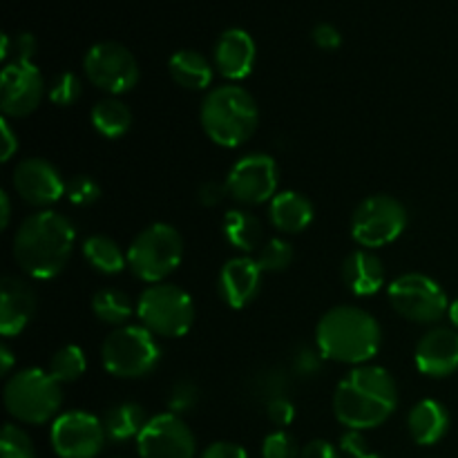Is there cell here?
<instances>
[{
  "label": "cell",
  "instance_id": "obj_47",
  "mask_svg": "<svg viewBox=\"0 0 458 458\" xmlns=\"http://www.w3.org/2000/svg\"><path fill=\"white\" fill-rule=\"evenodd\" d=\"M9 224H12V199H9V192H0V228L7 231Z\"/></svg>",
  "mask_w": 458,
  "mask_h": 458
},
{
  "label": "cell",
  "instance_id": "obj_7",
  "mask_svg": "<svg viewBox=\"0 0 458 458\" xmlns=\"http://www.w3.org/2000/svg\"><path fill=\"white\" fill-rule=\"evenodd\" d=\"M137 318L139 325L157 338H183L195 322V302L179 284L159 282L141 291Z\"/></svg>",
  "mask_w": 458,
  "mask_h": 458
},
{
  "label": "cell",
  "instance_id": "obj_38",
  "mask_svg": "<svg viewBox=\"0 0 458 458\" xmlns=\"http://www.w3.org/2000/svg\"><path fill=\"white\" fill-rule=\"evenodd\" d=\"M65 197L72 206L88 208V206H94L101 199V186L92 177H88V174H79V177H74L67 183Z\"/></svg>",
  "mask_w": 458,
  "mask_h": 458
},
{
  "label": "cell",
  "instance_id": "obj_36",
  "mask_svg": "<svg viewBox=\"0 0 458 458\" xmlns=\"http://www.w3.org/2000/svg\"><path fill=\"white\" fill-rule=\"evenodd\" d=\"M322 365H325V356L320 353V349L316 344H300L293 353V360H291V374L295 378L311 380L320 374Z\"/></svg>",
  "mask_w": 458,
  "mask_h": 458
},
{
  "label": "cell",
  "instance_id": "obj_15",
  "mask_svg": "<svg viewBox=\"0 0 458 458\" xmlns=\"http://www.w3.org/2000/svg\"><path fill=\"white\" fill-rule=\"evenodd\" d=\"M47 85L34 63H7L0 74V110L4 119H25L38 110Z\"/></svg>",
  "mask_w": 458,
  "mask_h": 458
},
{
  "label": "cell",
  "instance_id": "obj_50",
  "mask_svg": "<svg viewBox=\"0 0 458 458\" xmlns=\"http://www.w3.org/2000/svg\"><path fill=\"white\" fill-rule=\"evenodd\" d=\"M365 458H383L380 454H376V452H371V454H367Z\"/></svg>",
  "mask_w": 458,
  "mask_h": 458
},
{
  "label": "cell",
  "instance_id": "obj_14",
  "mask_svg": "<svg viewBox=\"0 0 458 458\" xmlns=\"http://www.w3.org/2000/svg\"><path fill=\"white\" fill-rule=\"evenodd\" d=\"M137 452L141 458H195L197 438L182 416L164 411L150 416L137 438Z\"/></svg>",
  "mask_w": 458,
  "mask_h": 458
},
{
  "label": "cell",
  "instance_id": "obj_45",
  "mask_svg": "<svg viewBox=\"0 0 458 458\" xmlns=\"http://www.w3.org/2000/svg\"><path fill=\"white\" fill-rule=\"evenodd\" d=\"M300 458H343V452L334 443L325 441V438H316V441H309L302 447V456Z\"/></svg>",
  "mask_w": 458,
  "mask_h": 458
},
{
  "label": "cell",
  "instance_id": "obj_32",
  "mask_svg": "<svg viewBox=\"0 0 458 458\" xmlns=\"http://www.w3.org/2000/svg\"><path fill=\"white\" fill-rule=\"evenodd\" d=\"M258 264L264 273H282L293 262V246L282 237H271L258 250Z\"/></svg>",
  "mask_w": 458,
  "mask_h": 458
},
{
  "label": "cell",
  "instance_id": "obj_34",
  "mask_svg": "<svg viewBox=\"0 0 458 458\" xmlns=\"http://www.w3.org/2000/svg\"><path fill=\"white\" fill-rule=\"evenodd\" d=\"M81 94H83V83H81V79L74 72H61L47 85V98L58 107L74 106L81 98Z\"/></svg>",
  "mask_w": 458,
  "mask_h": 458
},
{
  "label": "cell",
  "instance_id": "obj_20",
  "mask_svg": "<svg viewBox=\"0 0 458 458\" xmlns=\"http://www.w3.org/2000/svg\"><path fill=\"white\" fill-rule=\"evenodd\" d=\"M36 313V293L27 282L4 276L0 282V334L13 338L25 331Z\"/></svg>",
  "mask_w": 458,
  "mask_h": 458
},
{
  "label": "cell",
  "instance_id": "obj_30",
  "mask_svg": "<svg viewBox=\"0 0 458 458\" xmlns=\"http://www.w3.org/2000/svg\"><path fill=\"white\" fill-rule=\"evenodd\" d=\"M250 396L255 401L264 403L276 401V398L289 396L291 387H293V374L284 367H268V369L258 371L249 383Z\"/></svg>",
  "mask_w": 458,
  "mask_h": 458
},
{
  "label": "cell",
  "instance_id": "obj_33",
  "mask_svg": "<svg viewBox=\"0 0 458 458\" xmlns=\"http://www.w3.org/2000/svg\"><path fill=\"white\" fill-rule=\"evenodd\" d=\"M0 458H36L34 441L18 425L7 423L0 434Z\"/></svg>",
  "mask_w": 458,
  "mask_h": 458
},
{
  "label": "cell",
  "instance_id": "obj_18",
  "mask_svg": "<svg viewBox=\"0 0 458 458\" xmlns=\"http://www.w3.org/2000/svg\"><path fill=\"white\" fill-rule=\"evenodd\" d=\"M414 362L428 378H450L458 371V331L450 327L429 329L416 344Z\"/></svg>",
  "mask_w": 458,
  "mask_h": 458
},
{
  "label": "cell",
  "instance_id": "obj_37",
  "mask_svg": "<svg viewBox=\"0 0 458 458\" xmlns=\"http://www.w3.org/2000/svg\"><path fill=\"white\" fill-rule=\"evenodd\" d=\"M199 403V387H197L192 380L182 378L170 387L168 392V411L173 414L183 416L188 411H192Z\"/></svg>",
  "mask_w": 458,
  "mask_h": 458
},
{
  "label": "cell",
  "instance_id": "obj_28",
  "mask_svg": "<svg viewBox=\"0 0 458 458\" xmlns=\"http://www.w3.org/2000/svg\"><path fill=\"white\" fill-rule=\"evenodd\" d=\"M89 121L101 137L119 139L132 128V112L116 97H107L92 107Z\"/></svg>",
  "mask_w": 458,
  "mask_h": 458
},
{
  "label": "cell",
  "instance_id": "obj_6",
  "mask_svg": "<svg viewBox=\"0 0 458 458\" xmlns=\"http://www.w3.org/2000/svg\"><path fill=\"white\" fill-rule=\"evenodd\" d=\"M161 362L157 335L141 325H125L107 334L101 344V365L114 378L139 380L150 376Z\"/></svg>",
  "mask_w": 458,
  "mask_h": 458
},
{
  "label": "cell",
  "instance_id": "obj_48",
  "mask_svg": "<svg viewBox=\"0 0 458 458\" xmlns=\"http://www.w3.org/2000/svg\"><path fill=\"white\" fill-rule=\"evenodd\" d=\"M13 362H16V358H13V352L9 349V344H0V376H9L13 369Z\"/></svg>",
  "mask_w": 458,
  "mask_h": 458
},
{
  "label": "cell",
  "instance_id": "obj_27",
  "mask_svg": "<svg viewBox=\"0 0 458 458\" xmlns=\"http://www.w3.org/2000/svg\"><path fill=\"white\" fill-rule=\"evenodd\" d=\"M81 250L85 262L103 276H119L128 267V253H123V249L107 235H89Z\"/></svg>",
  "mask_w": 458,
  "mask_h": 458
},
{
  "label": "cell",
  "instance_id": "obj_13",
  "mask_svg": "<svg viewBox=\"0 0 458 458\" xmlns=\"http://www.w3.org/2000/svg\"><path fill=\"white\" fill-rule=\"evenodd\" d=\"M106 441L103 420L83 410L63 411L49 428V443L58 458H97Z\"/></svg>",
  "mask_w": 458,
  "mask_h": 458
},
{
  "label": "cell",
  "instance_id": "obj_35",
  "mask_svg": "<svg viewBox=\"0 0 458 458\" xmlns=\"http://www.w3.org/2000/svg\"><path fill=\"white\" fill-rule=\"evenodd\" d=\"M36 47H38V43H36L34 34H30V31H18L13 36L3 34L0 58H3L4 65L7 63H31Z\"/></svg>",
  "mask_w": 458,
  "mask_h": 458
},
{
  "label": "cell",
  "instance_id": "obj_17",
  "mask_svg": "<svg viewBox=\"0 0 458 458\" xmlns=\"http://www.w3.org/2000/svg\"><path fill=\"white\" fill-rule=\"evenodd\" d=\"M264 271L253 255H237L222 267L217 276V291L224 304L235 311L249 307L262 289Z\"/></svg>",
  "mask_w": 458,
  "mask_h": 458
},
{
  "label": "cell",
  "instance_id": "obj_16",
  "mask_svg": "<svg viewBox=\"0 0 458 458\" xmlns=\"http://www.w3.org/2000/svg\"><path fill=\"white\" fill-rule=\"evenodd\" d=\"M12 186L25 204L47 210L67 192V183L54 164L43 157L18 161L12 173Z\"/></svg>",
  "mask_w": 458,
  "mask_h": 458
},
{
  "label": "cell",
  "instance_id": "obj_23",
  "mask_svg": "<svg viewBox=\"0 0 458 458\" xmlns=\"http://www.w3.org/2000/svg\"><path fill=\"white\" fill-rule=\"evenodd\" d=\"M407 428L414 443H419L420 447L437 445L450 432V411L441 401L425 398L411 407L407 416Z\"/></svg>",
  "mask_w": 458,
  "mask_h": 458
},
{
  "label": "cell",
  "instance_id": "obj_26",
  "mask_svg": "<svg viewBox=\"0 0 458 458\" xmlns=\"http://www.w3.org/2000/svg\"><path fill=\"white\" fill-rule=\"evenodd\" d=\"M150 416L146 414L139 403L123 401L119 405L110 407L103 416V425H106V434L110 441L125 443V441H137L139 434L148 425Z\"/></svg>",
  "mask_w": 458,
  "mask_h": 458
},
{
  "label": "cell",
  "instance_id": "obj_19",
  "mask_svg": "<svg viewBox=\"0 0 458 458\" xmlns=\"http://www.w3.org/2000/svg\"><path fill=\"white\" fill-rule=\"evenodd\" d=\"M255 58H258V47L249 31L242 27H228L219 34L213 49V65L224 79L231 83L244 81L253 72Z\"/></svg>",
  "mask_w": 458,
  "mask_h": 458
},
{
  "label": "cell",
  "instance_id": "obj_11",
  "mask_svg": "<svg viewBox=\"0 0 458 458\" xmlns=\"http://www.w3.org/2000/svg\"><path fill=\"white\" fill-rule=\"evenodd\" d=\"M83 72L94 88L110 97L130 92L141 79L134 54L116 40H101L92 45L83 56Z\"/></svg>",
  "mask_w": 458,
  "mask_h": 458
},
{
  "label": "cell",
  "instance_id": "obj_4",
  "mask_svg": "<svg viewBox=\"0 0 458 458\" xmlns=\"http://www.w3.org/2000/svg\"><path fill=\"white\" fill-rule=\"evenodd\" d=\"M199 123L206 137L219 148H240L259 125V107L253 94L237 83L208 89L199 107Z\"/></svg>",
  "mask_w": 458,
  "mask_h": 458
},
{
  "label": "cell",
  "instance_id": "obj_9",
  "mask_svg": "<svg viewBox=\"0 0 458 458\" xmlns=\"http://www.w3.org/2000/svg\"><path fill=\"white\" fill-rule=\"evenodd\" d=\"M394 311L416 325H437L450 313V300L437 280L423 273H403L387 284Z\"/></svg>",
  "mask_w": 458,
  "mask_h": 458
},
{
  "label": "cell",
  "instance_id": "obj_42",
  "mask_svg": "<svg viewBox=\"0 0 458 458\" xmlns=\"http://www.w3.org/2000/svg\"><path fill=\"white\" fill-rule=\"evenodd\" d=\"M311 38L318 47L327 49V52L338 49L340 45H343V34H340L338 27H334L331 22H318L311 31Z\"/></svg>",
  "mask_w": 458,
  "mask_h": 458
},
{
  "label": "cell",
  "instance_id": "obj_46",
  "mask_svg": "<svg viewBox=\"0 0 458 458\" xmlns=\"http://www.w3.org/2000/svg\"><path fill=\"white\" fill-rule=\"evenodd\" d=\"M0 139H3V155H0V159L9 161L18 152V134L13 132L12 123L4 116L0 119Z\"/></svg>",
  "mask_w": 458,
  "mask_h": 458
},
{
  "label": "cell",
  "instance_id": "obj_49",
  "mask_svg": "<svg viewBox=\"0 0 458 458\" xmlns=\"http://www.w3.org/2000/svg\"><path fill=\"white\" fill-rule=\"evenodd\" d=\"M447 316H450L452 325H454L456 331H458V298L454 300V302L450 304V313H447Z\"/></svg>",
  "mask_w": 458,
  "mask_h": 458
},
{
  "label": "cell",
  "instance_id": "obj_5",
  "mask_svg": "<svg viewBox=\"0 0 458 458\" xmlns=\"http://www.w3.org/2000/svg\"><path fill=\"white\" fill-rule=\"evenodd\" d=\"M4 410L25 425H45L56 420L63 407V385L43 369H21L4 383Z\"/></svg>",
  "mask_w": 458,
  "mask_h": 458
},
{
  "label": "cell",
  "instance_id": "obj_29",
  "mask_svg": "<svg viewBox=\"0 0 458 458\" xmlns=\"http://www.w3.org/2000/svg\"><path fill=\"white\" fill-rule=\"evenodd\" d=\"M92 311L98 322L119 329V327L130 325V318L137 316V304H132L125 291L107 286V289L97 291V295L92 298Z\"/></svg>",
  "mask_w": 458,
  "mask_h": 458
},
{
  "label": "cell",
  "instance_id": "obj_21",
  "mask_svg": "<svg viewBox=\"0 0 458 458\" xmlns=\"http://www.w3.org/2000/svg\"><path fill=\"white\" fill-rule=\"evenodd\" d=\"M387 273L376 253L358 249L347 255L343 264V282L356 298H369L385 286Z\"/></svg>",
  "mask_w": 458,
  "mask_h": 458
},
{
  "label": "cell",
  "instance_id": "obj_3",
  "mask_svg": "<svg viewBox=\"0 0 458 458\" xmlns=\"http://www.w3.org/2000/svg\"><path fill=\"white\" fill-rule=\"evenodd\" d=\"M383 329L367 309L356 304L331 307L316 325V347L325 360L360 367L378 356Z\"/></svg>",
  "mask_w": 458,
  "mask_h": 458
},
{
  "label": "cell",
  "instance_id": "obj_2",
  "mask_svg": "<svg viewBox=\"0 0 458 458\" xmlns=\"http://www.w3.org/2000/svg\"><path fill=\"white\" fill-rule=\"evenodd\" d=\"M334 416L347 429L380 428L392 419L398 407L396 380L385 367L360 365L353 367L338 385H335Z\"/></svg>",
  "mask_w": 458,
  "mask_h": 458
},
{
  "label": "cell",
  "instance_id": "obj_31",
  "mask_svg": "<svg viewBox=\"0 0 458 458\" xmlns=\"http://www.w3.org/2000/svg\"><path fill=\"white\" fill-rule=\"evenodd\" d=\"M85 369H88V356H85V352L79 344H65V347L58 349L49 358L47 367L49 376L61 385L76 383L85 374Z\"/></svg>",
  "mask_w": 458,
  "mask_h": 458
},
{
  "label": "cell",
  "instance_id": "obj_39",
  "mask_svg": "<svg viewBox=\"0 0 458 458\" xmlns=\"http://www.w3.org/2000/svg\"><path fill=\"white\" fill-rule=\"evenodd\" d=\"M298 441L286 429H276L262 441V458H300Z\"/></svg>",
  "mask_w": 458,
  "mask_h": 458
},
{
  "label": "cell",
  "instance_id": "obj_25",
  "mask_svg": "<svg viewBox=\"0 0 458 458\" xmlns=\"http://www.w3.org/2000/svg\"><path fill=\"white\" fill-rule=\"evenodd\" d=\"M222 231L228 244L242 255H253L264 244V226L250 210L233 208L224 215Z\"/></svg>",
  "mask_w": 458,
  "mask_h": 458
},
{
  "label": "cell",
  "instance_id": "obj_41",
  "mask_svg": "<svg viewBox=\"0 0 458 458\" xmlns=\"http://www.w3.org/2000/svg\"><path fill=\"white\" fill-rule=\"evenodd\" d=\"M340 452L349 458H365L371 454L369 443H367L365 432H358V429H347V432L340 437Z\"/></svg>",
  "mask_w": 458,
  "mask_h": 458
},
{
  "label": "cell",
  "instance_id": "obj_22",
  "mask_svg": "<svg viewBox=\"0 0 458 458\" xmlns=\"http://www.w3.org/2000/svg\"><path fill=\"white\" fill-rule=\"evenodd\" d=\"M268 219L273 228L284 235H298L313 222V204L298 191H280L268 204Z\"/></svg>",
  "mask_w": 458,
  "mask_h": 458
},
{
  "label": "cell",
  "instance_id": "obj_10",
  "mask_svg": "<svg viewBox=\"0 0 458 458\" xmlns=\"http://www.w3.org/2000/svg\"><path fill=\"white\" fill-rule=\"evenodd\" d=\"M410 222L405 204L392 195H369L352 215V237L362 249H380L403 235Z\"/></svg>",
  "mask_w": 458,
  "mask_h": 458
},
{
  "label": "cell",
  "instance_id": "obj_8",
  "mask_svg": "<svg viewBox=\"0 0 458 458\" xmlns=\"http://www.w3.org/2000/svg\"><path fill=\"white\" fill-rule=\"evenodd\" d=\"M183 259V237L173 224L157 222L143 228L128 246V268L148 284L165 282Z\"/></svg>",
  "mask_w": 458,
  "mask_h": 458
},
{
  "label": "cell",
  "instance_id": "obj_44",
  "mask_svg": "<svg viewBox=\"0 0 458 458\" xmlns=\"http://www.w3.org/2000/svg\"><path fill=\"white\" fill-rule=\"evenodd\" d=\"M199 458H249L246 450L237 443L231 441H217L210 443L204 452H201Z\"/></svg>",
  "mask_w": 458,
  "mask_h": 458
},
{
  "label": "cell",
  "instance_id": "obj_12",
  "mask_svg": "<svg viewBox=\"0 0 458 458\" xmlns=\"http://www.w3.org/2000/svg\"><path fill=\"white\" fill-rule=\"evenodd\" d=\"M228 197L240 206L271 204L280 186V168L264 152H250L237 159L226 174Z\"/></svg>",
  "mask_w": 458,
  "mask_h": 458
},
{
  "label": "cell",
  "instance_id": "obj_40",
  "mask_svg": "<svg viewBox=\"0 0 458 458\" xmlns=\"http://www.w3.org/2000/svg\"><path fill=\"white\" fill-rule=\"evenodd\" d=\"M267 416L273 425L277 428H289L291 423L295 420V405L291 401V396H282L276 398V401H268L267 405Z\"/></svg>",
  "mask_w": 458,
  "mask_h": 458
},
{
  "label": "cell",
  "instance_id": "obj_43",
  "mask_svg": "<svg viewBox=\"0 0 458 458\" xmlns=\"http://www.w3.org/2000/svg\"><path fill=\"white\" fill-rule=\"evenodd\" d=\"M226 197H228L226 182H215V179L201 183L199 192H197V199H199V204L206 206V208H215V206L222 204Z\"/></svg>",
  "mask_w": 458,
  "mask_h": 458
},
{
  "label": "cell",
  "instance_id": "obj_1",
  "mask_svg": "<svg viewBox=\"0 0 458 458\" xmlns=\"http://www.w3.org/2000/svg\"><path fill=\"white\" fill-rule=\"evenodd\" d=\"M76 228L70 217L52 208L27 215L13 235V259L31 280H52L74 253Z\"/></svg>",
  "mask_w": 458,
  "mask_h": 458
},
{
  "label": "cell",
  "instance_id": "obj_24",
  "mask_svg": "<svg viewBox=\"0 0 458 458\" xmlns=\"http://www.w3.org/2000/svg\"><path fill=\"white\" fill-rule=\"evenodd\" d=\"M168 72L179 88L199 92V89L210 88V83H213L215 65L204 54L195 52V49H179L170 56Z\"/></svg>",
  "mask_w": 458,
  "mask_h": 458
}]
</instances>
